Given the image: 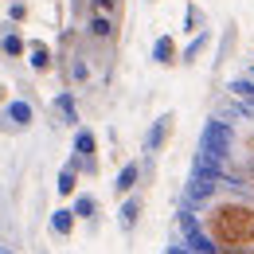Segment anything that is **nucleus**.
<instances>
[{
	"label": "nucleus",
	"instance_id": "obj_1",
	"mask_svg": "<svg viewBox=\"0 0 254 254\" xmlns=\"http://www.w3.org/2000/svg\"><path fill=\"white\" fill-rule=\"evenodd\" d=\"M203 231L219 254H254V203L251 199H219L203 207Z\"/></svg>",
	"mask_w": 254,
	"mask_h": 254
},
{
	"label": "nucleus",
	"instance_id": "obj_2",
	"mask_svg": "<svg viewBox=\"0 0 254 254\" xmlns=\"http://www.w3.org/2000/svg\"><path fill=\"white\" fill-rule=\"evenodd\" d=\"M219 184H227V168H223L219 160L195 153V157H191L188 184H184V207H207L211 195L219 191Z\"/></svg>",
	"mask_w": 254,
	"mask_h": 254
},
{
	"label": "nucleus",
	"instance_id": "obj_3",
	"mask_svg": "<svg viewBox=\"0 0 254 254\" xmlns=\"http://www.w3.org/2000/svg\"><path fill=\"white\" fill-rule=\"evenodd\" d=\"M231 149H235V129H231V122H227V118H207V122H203V129H199L195 153H203V157L227 164Z\"/></svg>",
	"mask_w": 254,
	"mask_h": 254
},
{
	"label": "nucleus",
	"instance_id": "obj_4",
	"mask_svg": "<svg viewBox=\"0 0 254 254\" xmlns=\"http://www.w3.org/2000/svg\"><path fill=\"white\" fill-rule=\"evenodd\" d=\"M32 122H35V106L28 98L4 102V110H0V133H24Z\"/></svg>",
	"mask_w": 254,
	"mask_h": 254
},
{
	"label": "nucleus",
	"instance_id": "obj_5",
	"mask_svg": "<svg viewBox=\"0 0 254 254\" xmlns=\"http://www.w3.org/2000/svg\"><path fill=\"white\" fill-rule=\"evenodd\" d=\"M172 133H176V114L168 110V114H160L157 122L149 126V133H145V153H149V157H157L160 149L172 141Z\"/></svg>",
	"mask_w": 254,
	"mask_h": 254
},
{
	"label": "nucleus",
	"instance_id": "obj_6",
	"mask_svg": "<svg viewBox=\"0 0 254 254\" xmlns=\"http://www.w3.org/2000/svg\"><path fill=\"white\" fill-rule=\"evenodd\" d=\"M141 180H145V168H141V160H126V164L118 168V176H114V195H118V199L133 195Z\"/></svg>",
	"mask_w": 254,
	"mask_h": 254
},
{
	"label": "nucleus",
	"instance_id": "obj_7",
	"mask_svg": "<svg viewBox=\"0 0 254 254\" xmlns=\"http://www.w3.org/2000/svg\"><path fill=\"white\" fill-rule=\"evenodd\" d=\"M51 114L59 118V126L78 129V102H74V90H59L51 98Z\"/></svg>",
	"mask_w": 254,
	"mask_h": 254
},
{
	"label": "nucleus",
	"instance_id": "obj_8",
	"mask_svg": "<svg viewBox=\"0 0 254 254\" xmlns=\"http://www.w3.org/2000/svg\"><path fill=\"white\" fill-rule=\"evenodd\" d=\"M141 211H145V199L133 191L122 199V207H118V227H122V235H133L137 231V223H141Z\"/></svg>",
	"mask_w": 254,
	"mask_h": 254
},
{
	"label": "nucleus",
	"instance_id": "obj_9",
	"mask_svg": "<svg viewBox=\"0 0 254 254\" xmlns=\"http://www.w3.org/2000/svg\"><path fill=\"white\" fill-rule=\"evenodd\" d=\"M70 157H78V160H98V133H94V129H86V126L74 129Z\"/></svg>",
	"mask_w": 254,
	"mask_h": 254
},
{
	"label": "nucleus",
	"instance_id": "obj_10",
	"mask_svg": "<svg viewBox=\"0 0 254 254\" xmlns=\"http://www.w3.org/2000/svg\"><path fill=\"white\" fill-rule=\"evenodd\" d=\"M153 63H157V66H176V63H180L176 35H157V39H153Z\"/></svg>",
	"mask_w": 254,
	"mask_h": 254
},
{
	"label": "nucleus",
	"instance_id": "obj_11",
	"mask_svg": "<svg viewBox=\"0 0 254 254\" xmlns=\"http://www.w3.org/2000/svg\"><path fill=\"white\" fill-rule=\"evenodd\" d=\"M28 66H32L35 74H47L55 66V55H51V47L43 39H28Z\"/></svg>",
	"mask_w": 254,
	"mask_h": 254
},
{
	"label": "nucleus",
	"instance_id": "obj_12",
	"mask_svg": "<svg viewBox=\"0 0 254 254\" xmlns=\"http://www.w3.org/2000/svg\"><path fill=\"white\" fill-rule=\"evenodd\" d=\"M47 227H51V235H55V239H70V235H74V227H78L74 207H55V211H51V219H47Z\"/></svg>",
	"mask_w": 254,
	"mask_h": 254
},
{
	"label": "nucleus",
	"instance_id": "obj_13",
	"mask_svg": "<svg viewBox=\"0 0 254 254\" xmlns=\"http://www.w3.org/2000/svg\"><path fill=\"white\" fill-rule=\"evenodd\" d=\"M227 94L243 106L247 118H254V78H231V82H227Z\"/></svg>",
	"mask_w": 254,
	"mask_h": 254
},
{
	"label": "nucleus",
	"instance_id": "obj_14",
	"mask_svg": "<svg viewBox=\"0 0 254 254\" xmlns=\"http://www.w3.org/2000/svg\"><path fill=\"white\" fill-rule=\"evenodd\" d=\"M207 47H211V32L203 28V32H195V35H191V39H188V47L180 51V66H195L199 59H203V51H207Z\"/></svg>",
	"mask_w": 254,
	"mask_h": 254
},
{
	"label": "nucleus",
	"instance_id": "obj_15",
	"mask_svg": "<svg viewBox=\"0 0 254 254\" xmlns=\"http://www.w3.org/2000/svg\"><path fill=\"white\" fill-rule=\"evenodd\" d=\"M78 176H82V172L66 160L63 168H59V176H55V191H59L63 199H74V195H78Z\"/></svg>",
	"mask_w": 254,
	"mask_h": 254
},
{
	"label": "nucleus",
	"instance_id": "obj_16",
	"mask_svg": "<svg viewBox=\"0 0 254 254\" xmlns=\"http://www.w3.org/2000/svg\"><path fill=\"white\" fill-rule=\"evenodd\" d=\"M86 32L94 35V39H114V16H110V12H90Z\"/></svg>",
	"mask_w": 254,
	"mask_h": 254
},
{
	"label": "nucleus",
	"instance_id": "obj_17",
	"mask_svg": "<svg viewBox=\"0 0 254 254\" xmlns=\"http://www.w3.org/2000/svg\"><path fill=\"white\" fill-rule=\"evenodd\" d=\"M70 207H74L78 219H86V223L98 219V195H90V191H78V195L70 199Z\"/></svg>",
	"mask_w": 254,
	"mask_h": 254
},
{
	"label": "nucleus",
	"instance_id": "obj_18",
	"mask_svg": "<svg viewBox=\"0 0 254 254\" xmlns=\"http://www.w3.org/2000/svg\"><path fill=\"white\" fill-rule=\"evenodd\" d=\"M0 51H4L8 59H24V55H28V39L20 32H4L0 35Z\"/></svg>",
	"mask_w": 254,
	"mask_h": 254
},
{
	"label": "nucleus",
	"instance_id": "obj_19",
	"mask_svg": "<svg viewBox=\"0 0 254 254\" xmlns=\"http://www.w3.org/2000/svg\"><path fill=\"white\" fill-rule=\"evenodd\" d=\"M235 39H239V24L231 20L227 28H223V39H219V55H215V66H223L231 59V51H235Z\"/></svg>",
	"mask_w": 254,
	"mask_h": 254
},
{
	"label": "nucleus",
	"instance_id": "obj_20",
	"mask_svg": "<svg viewBox=\"0 0 254 254\" xmlns=\"http://www.w3.org/2000/svg\"><path fill=\"white\" fill-rule=\"evenodd\" d=\"M203 28H207V12H203V8H199V4L191 0V4H188V12H184V32L195 35V32H203Z\"/></svg>",
	"mask_w": 254,
	"mask_h": 254
},
{
	"label": "nucleus",
	"instance_id": "obj_21",
	"mask_svg": "<svg viewBox=\"0 0 254 254\" xmlns=\"http://www.w3.org/2000/svg\"><path fill=\"white\" fill-rule=\"evenodd\" d=\"M70 78H74V82H86V78H90V66H86L82 55H74V59H70Z\"/></svg>",
	"mask_w": 254,
	"mask_h": 254
},
{
	"label": "nucleus",
	"instance_id": "obj_22",
	"mask_svg": "<svg viewBox=\"0 0 254 254\" xmlns=\"http://www.w3.org/2000/svg\"><path fill=\"white\" fill-rule=\"evenodd\" d=\"M24 16H28V8H24L20 0H16V4H8V20H16V24H20Z\"/></svg>",
	"mask_w": 254,
	"mask_h": 254
},
{
	"label": "nucleus",
	"instance_id": "obj_23",
	"mask_svg": "<svg viewBox=\"0 0 254 254\" xmlns=\"http://www.w3.org/2000/svg\"><path fill=\"white\" fill-rule=\"evenodd\" d=\"M164 254H195V251H191L184 239H176V243H168V251H164Z\"/></svg>",
	"mask_w": 254,
	"mask_h": 254
},
{
	"label": "nucleus",
	"instance_id": "obj_24",
	"mask_svg": "<svg viewBox=\"0 0 254 254\" xmlns=\"http://www.w3.org/2000/svg\"><path fill=\"white\" fill-rule=\"evenodd\" d=\"M4 102H8V86L0 82V110H4Z\"/></svg>",
	"mask_w": 254,
	"mask_h": 254
},
{
	"label": "nucleus",
	"instance_id": "obj_25",
	"mask_svg": "<svg viewBox=\"0 0 254 254\" xmlns=\"http://www.w3.org/2000/svg\"><path fill=\"white\" fill-rule=\"evenodd\" d=\"M145 4H157V0H145Z\"/></svg>",
	"mask_w": 254,
	"mask_h": 254
},
{
	"label": "nucleus",
	"instance_id": "obj_26",
	"mask_svg": "<svg viewBox=\"0 0 254 254\" xmlns=\"http://www.w3.org/2000/svg\"><path fill=\"white\" fill-rule=\"evenodd\" d=\"M0 254H8V251H0Z\"/></svg>",
	"mask_w": 254,
	"mask_h": 254
},
{
	"label": "nucleus",
	"instance_id": "obj_27",
	"mask_svg": "<svg viewBox=\"0 0 254 254\" xmlns=\"http://www.w3.org/2000/svg\"><path fill=\"white\" fill-rule=\"evenodd\" d=\"M188 4H191V0H188Z\"/></svg>",
	"mask_w": 254,
	"mask_h": 254
}]
</instances>
